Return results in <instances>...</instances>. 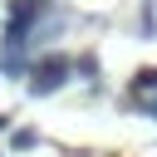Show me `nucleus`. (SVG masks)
Here are the masks:
<instances>
[{
	"instance_id": "nucleus-1",
	"label": "nucleus",
	"mask_w": 157,
	"mask_h": 157,
	"mask_svg": "<svg viewBox=\"0 0 157 157\" xmlns=\"http://www.w3.org/2000/svg\"><path fill=\"white\" fill-rule=\"evenodd\" d=\"M39 10H44V0H15L10 5V20H5V39L10 44H25L29 29H34V20H39Z\"/></svg>"
},
{
	"instance_id": "nucleus-2",
	"label": "nucleus",
	"mask_w": 157,
	"mask_h": 157,
	"mask_svg": "<svg viewBox=\"0 0 157 157\" xmlns=\"http://www.w3.org/2000/svg\"><path fill=\"white\" fill-rule=\"evenodd\" d=\"M64 78H69V64H64V59H44V64H34V83H29V93H54Z\"/></svg>"
},
{
	"instance_id": "nucleus-3",
	"label": "nucleus",
	"mask_w": 157,
	"mask_h": 157,
	"mask_svg": "<svg viewBox=\"0 0 157 157\" xmlns=\"http://www.w3.org/2000/svg\"><path fill=\"white\" fill-rule=\"evenodd\" d=\"M152 88H157V69H142V74L132 78V98H137V93H152Z\"/></svg>"
},
{
	"instance_id": "nucleus-4",
	"label": "nucleus",
	"mask_w": 157,
	"mask_h": 157,
	"mask_svg": "<svg viewBox=\"0 0 157 157\" xmlns=\"http://www.w3.org/2000/svg\"><path fill=\"white\" fill-rule=\"evenodd\" d=\"M147 113H157V98H152V103H147Z\"/></svg>"
},
{
	"instance_id": "nucleus-5",
	"label": "nucleus",
	"mask_w": 157,
	"mask_h": 157,
	"mask_svg": "<svg viewBox=\"0 0 157 157\" xmlns=\"http://www.w3.org/2000/svg\"><path fill=\"white\" fill-rule=\"evenodd\" d=\"M0 128H5V118H0Z\"/></svg>"
}]
</instances>
